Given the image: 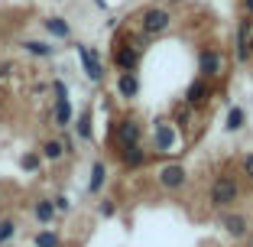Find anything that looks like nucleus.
Segmentation results:
<instances>
[{
    "instance_id": "nucleus-1",
    "label": "nucleus",
    "mask_w": 253,
    "mask_h": 247,
    "mask_svg": "<svg viewBox=\"0 0 253 247\" xmlns=\"http://www.w3.org/2000/svg\"><path fill=\"white\" fill-rule=\"evenodd\" d=\"M143 49H146V36H133V33H126L114 43V52H111V62L117 72H136L140 68V59H143Z\"/></svg>"
},
{
    "instance_id": "nucleus-2",
    "label": "nucleus",
    "mask_w": 253,
    "mask_h": 247,
    "mask_svg": "<svg viewBox=\"0 0 253 247\" xmlns=\"http://www.w3.org/2000/svg\"><path fill=\"white\" fill-rule=\"evenodd\" d=\"M169 26H172V10L163 7V3H149V7H143L140 13H136V30L146 39L169 33Z\"/></svg>"
},
{
    "instance_id": "nucleus-3",
    "label": "nucleus",
    "mask_w": 253,
    "mask_h": 247,
    "mask_svg": "<svg viewBox=\"0 0 253 247\" xmlns=\"http://www.w3.org/2000/svg\"><path fill=\"white\" fill-rule=\"evenodd\" d=\"M111 140L120 147H133V143H143V120L133 117V114H124L111 124Z\"/></svg>"
},
{
    "instance_id": "nucleus-4",
    "label": "nucleus",
    "mask_w": 253,
    "mask_h": 247,
    "mask_svg": "<svg viewBox=\"0 0 253 247\" xmlns=\"http://www.w3.org/2000/svg\"><path fill=\"white\" fill-rule=\"evenodd\" d=\"M237 195H240V182L234 179L231 172H221V176H214V182H211V205L224 208V205L237 202Z\"/></svg>"
},
{
    "instance_id": "nucleus-5",
    "label": "nucleus",
    "mask_w": 253,
    "mask_h": 247,
    "mask_svg": "<svg viewBox=\"0 0 253 247\" xmlns=\"http://www.w3.org/2000/svg\"><path fill=\"white\" fill-rule=\"evenodd\" d=\"M175 143H179V137H175L172 117L153 120V150L156 153H175Z\"/></svg>"
},
{
    "instance_id": "nucleus-6",
    "label": "nucleus",
    "mask_w": 253,
    "mask_h": 247,
    "mask_svg": "<svg viewBox=\"0 0 253 247\" xmlns=\"http://www.w3.org/2000/svg\"><path fill=\"white\" fill-rule=\"evenodd\" d=\"M75 52H78V62H82V68H84V75L91 78L94 85H101L104 82V62H101V55H97V49H91V46H84V43H75Z\"/></svg>"
},
{
    "instance_id": "nucleus-7",
    "label": "nucleus",
    "mask_w": 253,
    "mask_h": 247,
    "mask_svg": "<svg viewBox=\"0 0 253 247\" xmlns=\"http://www.w3.org/2000/svg\"><path fill=\"white\" fill-rule=\"evenodd\" d=\"M198 72H201V78H208V82L221 78L224 75V52H221V49H214V46H201Z\"/></svg>"
},
{
    "instance_id": "nucleus-8",
    "label": "nucleus",
    "mask_w": 253,
    "mask_h": 247,
    "mask_svg": "<svg viewBox=\"0 0 253 247\" xmlns=\"http://www.w3.org/2000/svg\"><path fill=\"white\" fill-rule=\"evenodd\" d=\"M250 36H253V16L244 13V20L237 23V36H234V52H237V62H250Z\"/></svg>"
},
{
    "instance_id": "nucleus-9",
    "label": "nucleus",
    "mask_w": 253,
    "mask_h": 247,
    "mask_svg": "<svg viewBox=\"0 0 253 247\" xmlns=\"http://www.w3.org/2000/svg\"><path fill=\"white\" fill-rule=\"evenodd\" d=\"M188 182V172L182 163H166L163 169H159V186L169 189V192H175V189H182Z\"/></svg>"
},
{
    "instance_id": "nucleus-10",
    "label": "nucleus",
    "mask_w": 253,
    "mask_h": 247,
    "mask_svg": "<svg viewBox=\"0 0 253 247\" xmlns=\"http://www.w3.org/2000/svg\"><path fill=\"white\" fill-rule=\"evenodd\" d=\"M211 95H214V91H211V82H208V78H195V82L188 85V91H185V104L198 111V107H205L211 101Z\"/></svg>"
},
{
    "instance_id": "nucleus-11",
    "label": "nucleus",
    "mask_w": 253,
    "mask_h": 247,
    "mask_svg": "<svg viewBox=\"0 0 253 247\" xmlns=\"http://www.w3.org/2000/svg\"><path fill=\"white\" fill-rule=\"evenodd\" d=\"M72 120H75L72 98L68 95H55V101H52V124L59 130H65V127H72Z\"/></svg>"
},
{
    "instance_id": "nucleus-12",
    "label": "nucleus",
    "mask_w": 253,
    "mask_h": 247,
    "mask_svg": "<svg viewBox=\"0 0 253 247\" xmlns=\"http://www.w3.org/2000/svg\"><path fill=\"white\" fill-rule=\"evenodd\" d=\"M114 91L124 101H133L140 95V75L136 72H117V82H114Z\"/></svg>"
},
{
    "instance_id": "nucleus-13",
    "label": "nucleus",
    "mask_w": 253,
    "mask_h": 247,
    "mask_svg": "<svg viewBox=\"0 0 253 247\" xmlns=\"http://www.w3.org/2000/svg\"><path fill=\"white\" fill-rule=\"evenodd\" d=\"M120 163L126 166V169H143V166L149 163V153L143 150V143H133V147H120Z\"/></svg>"
},
{
    "instance_id": "nucleus-14",
    "label": "nucleus",
    "mask_w": 253,
    "mask_h": 247,
    "mask_svg": "<svg viewBox=\"0 0 253 247\" xmlns=\"http://www.w3.org/2000/svg\"><path fill=\"white\" fill-rule=\"evenodd\" d=\"M217 225H221L224 231L231 234V238H247V218H244V215H234V211H221Z\"/></svg>"
},
{
    "instance_id": "nucleus-15",
    "label": "nucleus",
    "mask_w": 253,
    "mask_h": 247,
    "mask_svg": "<svg viewBox=\"0 0 253 247\" xmlns=\"http://www.w3.org/2000/svg\"><path fill=\"white\" fill-rule=\"evenodd\" d=\"M42 30L52 39H72V23L65 16H42Z\"/></svg>"
},
{
    "instance_id": "nucleus-16",
    "label": "nucleus",
    "mask_w": 253,
    "mask_h": 247,
    "mask_svg": "<svg viewBox=\"0 0 253 247\" xmlns=\"http://www.w3.org/2000/svg\"><path fill=\"white\" fill-rule=\"evenodd\" d=\"M20 49L26 55H36V59H52V55H55V46L45 43V39H23Z\"/></svg>"
},
{
    "instance_id": "nucleus-17",
    "label": "nucleus",
    "mask_w": 253,
    "mask_h": 247,
    "mask_svg": "<svg viewBox=\"0 0 253 247\" xmlns=\"http://www.w3.org/2000/svg\"><path fill=\"white\" fill-rule=\"evenodd\" d=\"M72 124H75V134H78V140H84V143L94 140V120H91V107H84V111L78 114Z\"/></svg>"
},
{
    "instance_id": "nucleus-18",
    "label": "nucleus",
    "mask_w": 253,
    "mask_h": 247,
    "mask_svg": "<svg viewBox=\"0 0 253 247\" xmlns=\"http://www.w3.org/2000/svg\"><path fill=\"white\" fill-rule=\"evenodd\" d=\"M55 215H59V211H55L52 198H36V202H33V218H36L42 228H45V225H52Z\"/></svg>"
},
{
    "instance_id": "nucleus-19",
    "label": "nucleus",
    "mask_w": 253,
    "mask_h": 247,
    "mask_svg": "<svg viewBox=\"0 0 253 247\" xmlns=\"http://www.w3.org/2000/svg\"><path fill=\"white\" fill-rule=\"evenodd\" d=\"M39 156L45 163H59V159H65V147H62V140H42L39 143Z\"/></svg>"
},
{
    "instance_id": "nucleus-20",
    "label": "nucleus",
    "mask_w": 253,
    "mask_h": 247,
    "mask_svg": "<svg viewBox=\"0 0 253 247\" xmlns=\"http://www.w3.org/2000/svg\"><path fill=\"white\" fill-rule=\"evenodd\" d=\"M104 179H107V166H104V159H94V166H91V179H88V192L97 195L101 189H104Z\"/></svg>"
},
{
    "instance_id": "nucleus-21",
    "label": "nucleus",
    "mask_w": 253,
    "mask_h": 247,
    "mask_svg": "<svg viewBox=\"0 0 253 247\" xmlns=\"http://www.w3.org/2000/svg\"><path fill=\"white\" fill-rule=\"evenodd\" d=\"M33 247H62V238H59V234H55L49 225H45L42 231L33 234Z\"/></svg>"
},
{
    "instance_id": "nucleus-22",
    "label": "nucleus",
    "mask_w": 253,
    "mask_h": 247,
    "mask_svg": "<svg viewBox=\"0 0 253 247\" xmlns=\"http://www.w3.org/2000/svg\"><path fill=\"white\" fill-rule=\"evenodd\" d=\"M20 169L23 172H30V176H36L39 169H42V156H39V150H26L20 156Z\"/></svg>"
},
{
    "instance_id": "nucleus-23",
    "label": "nucleus",
    "mask_w": 253,
    "mask_h": 247,
    "mask_svg": "<svg viewBox=\"0 0 253 247\" xmlns=\"http://www.w3.org/2000/svg\"><path fill=\"white\" fill-rule=\"evenodd\" d=\"M244 124H247V111H244V107H234V104H231V107H227V120H224V127L231 130V134H237Z\"/></svg>"
},
{
    "instance_id": "nucleus-24",
    "label": "nucleus",
    "mask_w": 253,
    "mask_h": 247,
    "mask_svg": "<svg viewBox=\"0 0 253 247\" xmlns=\"http://www.w3.org/2000/svg\"><path fill=\"white\" fill-rule=\"evenodd\" d=\"M16 234V218H0V247L10 244Z\"/></svg>"
},
{
    "instance_id": "nucleus-25",
    "label": "nucleus",
    "mask_w": 253,
    "mask_h": 247,
    "mask_svg": "<svg viewBox=\"0 0 253 247\" xmlns=\"http://www.w3.org/2000/svg\"><path fill=\"white\" fill-rule=\"evenodd\" d=\"M97 215H101V218H114V215H117V205H114V198H104V202L97 205Z\"/></svg>"
},
{
    "instance_id": "nucleus-26",
    "label": "nucleus",
    "mask_w": 253,
    "mask_h": 247,
    "mask_svg": "<svg viewBox=\"0 0 253 247\" xmlns=\"http://www.w3.org/2000/svg\"><path fill=\"white\" fill-rule=\"evenodd\" d=\"M240 172L253 182V153H244V159H240Z\"/></svg>"
},
{
    "instance_id": "nucleus-27",
    "label": "nucleus",
    "mask_w": 253,
    "mask_h": 247,
    "mask_svg": "<svg viewBox=\"0 0 253 247\" xmlns=\"http://www.w3.org/2000/svg\"><path fill=\"white\" fill-rule=\"evenodd\" d=\"M52 205H55V211H72V202H68V195H55Z\"/></svg>"
},
{
    "instance_id": "nucleus-28",
    "label": "nucleus",
    "mask_w": 253,
    "mask_h": 247,
    "mask_svg": "<svg viewBox=\"0 0 253 247\" xmlns=\"http://www.w3.org/2000/svg\"><path fill=\"white\" fill-rule=\"evenodd\" d=\"M16 72V62H10V59H3L0 62V78H10Z\"/></svg>"
},
{
    "instance_id": "nucleus-29",
    "label": "nucleus",
    "mask_w": 253,
    "mask_h": 247,
    "mask_svg": "<svg viewBox=\"0 0 253 247\" xmlns=\"http://www.w3.org/2000/svg\"><path fill=\"white\" fill-rule=\"evenodd\" d=\"M59 140H62V147H65V156H72V153H75V137L72 134H62Z\"/></svg>"
},
{
    "instance_id": "nucleus-30",
    "label": "nucleus",
    "mask_w": 253,
    "mask_h": 247,
    "mask_svg": "<svg viewBox=\"0 0 253 247\" xmlns=\"http://www.w3.org/2000/svg\"><path fill=\"white\" fill-rule=\"evenodd\" d=\"M240 3H244V13L253 16V0H240Z\"/></svg>"
},
{
    "instance_id": "nucleus-31",
    "label": "nucleus",
    "mask_w": 253,
    "mask_h": 247,
    "mask_svg": "<svg viewBox=\"0 0 253 247\" xmlns=\"http://www.w3.org/2000/svg\"><path fill=\"white\" fill-rule=\"evenodd\" d=\"M250 59H253V36H250Z\"/></svg>"
},
{
    "instance_id": "nucleus-32",
    "label": "nucleus",
    "mask_w": 253,
    "mask_h": 247,
    "mask_svg": "<svg viewBox=\"0 0 253 247\" xmlns=\"http://www.w3.org/2000/svg\"><path fill=\"white\" fill-rule=\"evenodd\" d=\"M0 205H3V189H0Z\"/></svg>"
},
{
    "instance_id": "nucleus-33",
    "label": "nucleus",
    "mask_w": 253,
    "mask_h": 247,
    "mask_svg": "<svg viewBox=\"0 0 253 247\" xmlns=\"http://www.w3.org/2000/svg\"><path fill=\"white\" fill-rule=\"evenodd\" d=\"M55 3H62V0H55Z\"/></svg>"
}]
</instances>
